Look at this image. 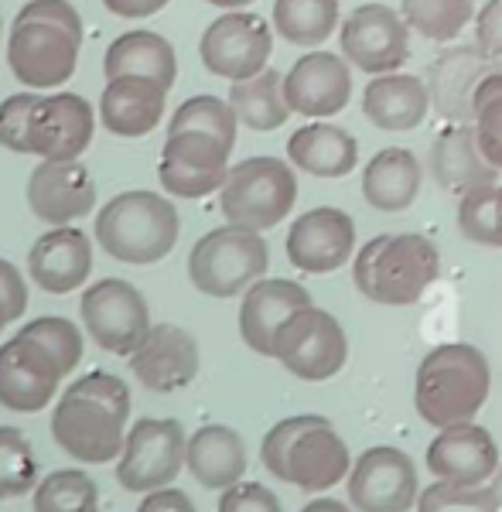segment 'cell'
<instances>
[{
	"label": "cell",
	"mask_w": 502,
	"mask_h": 512,
	"mask_svg": "<svg viewBox=\"0 0 502 512\" xmlns=\"http://www.w3.org/2000/svg\"><path fill=\"white\" fill-rule=\"evenodd\" d=\"M130 417V390L113 373H86L55 403L52 434L65 454L86 465H103L123 451Z\"/></svg>",
	"instance_id": "obj_1"
},
{
	"label": "cell",
	"mask_w": 502,
	"mask_h": 512,
	"mask_svg": "<svg viewBox=\"0 0 502 512\" xmlns=\"http://www.w3.org/2000/svg\"><path fill=\"white\" fill-rule=\"evenodd\" d=\"M96 130V113L76 93H18L0 103V147L41 161H79Z\"/></svg>",
	"instance_id": "obj_2"
},
{
	"label": "cell",
	"mask_w": 502,
	"mask_h": 512,
	"mask_svg": "<svg viewBox=\"0 0 502 512\" xmlns=\"http://www.w3.org/2000/svg\"><path fill=\"white\" fill-rule=\"evenodd\" d=\"M82 45V21L69 0H31L14 18L7 38L11 72L31 89H52L72 79Z\"/></svg>",
	"instance_id": "obj_3"
},
{
	"label": "cell",
	"mask_w": 502,
	"mask_h": 512,
	"mask_svg": "<svg viewBox=\"0 0 502 512\" xmlns=\"http://www.w3.org/2000/svg\"><path fill=\"white\" fill-rule=\"evenodd\" d=\"M492 390V369L479 345L444 342L421 359L414 379V407L431 427L475 420Z\"/></svg>",
	"instance_id": "obj_4"
},
{
	"label": "cell",
	"mask_w": 502,
	"mask_h": 512,
	"mask_svg": "<svg viewBox=\"0 0 502 512\" xmlns=\"http://www.w3.org/2000/svg\"><path fill=\"white\" fill-rule=\"evenodd\" d=\"M441 277V253L424 233H380L352 256V284L373 304L410 308Z\"/></svg>",
	"instance_id": "obj_5"
},
{
	"label": "cell",
	"mask_w": 502,
	"mask_h": 512,
	"mask_svg": "<svg viewBox=\"0 0 502 512\" xmlns=\"http://www.w3.org/2000/svg\"><path fill=\"white\" fill-rule=\"evenodd\" d=\"M267 472L304 492H325L352 472V454L328 417L301 414L274 424L263 437Z\"/></svg>",
	"instance_id": "obj_6"
},
{
	"label": "cell",
	"mask_w": 502,
	"mask_h": 512,
	"mask_svg": "<svg viewBox=\"0 0 502 512\" xmlns=\"http://www.w3.org/2000/svg\"><path fill=\"white\" fill-rule=\"evenodd\" d=\"M178 209L158 192H123L100 209L96 239L113 260L147 263L164 260L178 243Z\"/></svg>",
	"instance_id": "obj_7"
},
{
	"label": "cell",
	"mask_w": 502,
	"mask_h": 512,
	"mask_svg": "<svg viewBox=\"0 0 502 512\" xmlns=\"http://www.w3.org/2000/svg\"><path fill=\"white\" fill-rule=\"evenodd\" d=\"M298 202V178L281 158H246L229 168L219 188V209L226 222L243 229H274L291 216Z\"/></svg>",
	"instance_id": "obj_8"
},
{
	"label": "cell",
	"mask_w": 502,
	"mask_h": 512,
	"mask_svg": "<svg viewBox=\"0 0 502 512\" xmlns=\"http://www.w3.org/2000/svg\"><path fill=\"white\" fill-rule=\"evenodd\" d=\"M270 267L267 239L257 229L222 226L205 233L188 256V277L209 297H236L246 294Z\"/></svg>",
	"instance_id": "obj_9"
},
{
	"label": "cell",
	"mask_w": 502,
	"mask_h": 512,
	"mask_svg": "<svg viewBox=\"0 0 502 512\" xmlns=\"http://www.w3.org/2000/svg\"><path fill=\"white\" fill-rule=\"evenodd\" d=\"M274 359L291 376L308 379V383H325L339 376L349 359V338H345L342 321L315 304L294 311L274 338Z\"/></svg>",
	"instance_id": "obj_10"
},
{
	"label": "cell",
	"mask_w": 502,
	"mask_h": 512,
	"mask_svg": "<svg viewBox=\"0 0 502 512\" xmlns=\"http://www.w3.org/2000/svg\"><path fill=\"white\" fill-rule=\"evenodd\" d=\"M185 427L178 420L141 417L130 427L117 461V482L127 492H154L175 482L185 468Z\"/></svg>",
	"instance_id": "obj_11"
},
{
	"label": "cell",
	"mask_w": 502,
	"mask_h": 512,
	"mask_svg": "<svg viewBox=\"0 0 502 512\" xmlns=\"http://www.w3.org/2000/svg\"><path fill=\"white\" fill-rule=\"evenodd\" d=\"M339 45L345 62L366 76L400 72L410 59V24L390 4H359L342 18Z\"/></svg>",
	"instance_id": "obj_12"
},
{
	"label": "cell",
	"mask_w": 502,
	"mask_h": 512,
	"mask_svg": "<svg viewBox=\"0 0 502 512\" xmlns=\"http://www.w3.org/2000/svg\"><path fill=\"white\" fill-rule=\"evenodd\" d=\"M270 52H274V31L270 24L246 11H229L205 28L199 41L202 65L212 76L229 82L253 79L267 69Z\"/></svg>",
	"instance_id": "obj_13"
},
{
	"label": "cell",
	"mask_w": 502,
	"mask_h": 512,
	"mask_svg": "<svg viewBox=\"0 0 502 512\" xmlns=\"http://www.w3.org/2000/svg\"><path fill=\"white\" fill-rule=\"evenodd\" d=\"M82 321L96 345L113 355H134L151 332V311L134 284L106 277L82 294Z\"/></svg>",
	"instance_id": "obj_14"
},
{
	"label": "cell",
	"mask_w": 502,
	"mask_h": 512,
	"mask_svg": "<svg viewBox=\"0 0 502 512\" xmlns=\"http://www.w3.org/2000/svg\"><path fill=\"white\" fill-rule=\"evenodd\" d=\"M233 147L202 130L168 134L161 151V185L178 198H205L219 192L229 178Z\"/></svg>",
	"instance_id": "obj_15"
},
{
	"label": "cell",
	"mask_w": 502,
	"mask_h": 512,
	"mask_svg": "<svg viewBox=\"0 0 502 512\" xmlns=\"http://www.w3.org/2000/svg\"><path fill=\"white\" fill-rule=\"evenodd\" d=\"M349 499L359 512H410L417 506V468L400 448H369L349 472Z\"/></svg>",
	"instance_id": "obj_16"
},
{
	"label": "cell",
	"mask_w": 502,
	"mask_h": 512,
	"mask_svg": "<svg viewBox=\"0 0 502 512\" xmlns=\"http://www.w3.org/2000/svg\"><path fill=\"white\" fill-rule=\"evenodd\" d=\"M62 369L35 338L18 332L0 345V403L18 414H38L55 400L62 383Z\"/></svg>",
	"instance_id": "obj_17"
},
{
	"label": "cell",
	"mask_w": 502,
	"mask_h": 512,
	"mask_svg": "<svg viewBox=\"0 0 502 512\" xmlns=\"http://www.w3.org/2000/svg\"><path fill=\"white\" fill-rule=\"evenodd\" d=\"M284 96L294 113L311 120H328L342 113L352 99V72L345 55L311 48L284 72Z\"/></svg>",
	"instance_id": "obj_18"
},
{
	"label": "cell",
	"mask_w": 502,
	"mask_h": 512,
	"mask_svg": "<svg viewBox=\"0 0 502 512\" xmlns=\"http://www.w3.org/2000/svg\"><path fill=\"white\" fill-rule=\"evenodd\" d=\"M356 253V222L349 212L318 205L294 219L287 233V260L304 274H335Z\"/></svg>",
	"instance_id": "obj_19"
},
{
	"label": "cell",
	"mask_w": 502,
	"mask_h": 512,
	"mask_svg": "<svg viewBox=\"0 0 502 512\" xmlns=\"http://www.w3.org/2000/svg\"><path fill=\"white\" fill-rule=\"evenodd\" d=\"M130 373L154 393H178L199 376V342L178 325H151L137 352L130 355Z\"/></svg>",
	"instance_id": "obj_20"
},
{
	"label": "cell",
	"mask_w": 502,
	"mask_h": 512,
	"mask_svg": "<svg viewBox=\"0 0 502 512\" xmlns=\"http://www.w3.org/2000/svg\"><path fill=\"white\" fill-rule=\"evenodd\" d=\"M31 212L48 226H69L96 209V185L82 161H41L28 181Z\"/></svg>",
	"instance_id": "obj_21"
},
{
	"label": "cell",
	"mask_w": 502,
	"mask_h": 512,
	"mask_svg": "<svg viewBox=\"0 0 502 512\" xmlns=\"http://www.w3.org/2000/svg\"><path fill=\"white\" fill-rule=\"evenodd\" d=\"M427 468L441 482L482 485L499 468V444L475 420L441 427L438 437L427 448Z\"/></svg>",
	"instance_id": "obj_22"
},
{
	"label": "cell",
	"mask_w": 502,
	"mask_h": 512,
	"mask_svg": "<svg viewBox=\"0 0 502 512\" xmlns=\"http://www.w3.org/2000/svg\"><path fill=\"white\" fill-rule=\"evenodd\" d=\"M431 175L441 185V192L468 195L482 185H496L499 168L485 158L475 123H455L431 144Z\"/></svg>",
	"instance_id": "obj_23"
},
{
	"label": "cell",
	"mask_w": 502,
	"mask_h": 512,
	"mask_svg": "<svg viewBox=\"0 0 502 512\" xmlns=\"http://www.w3.org/2000/svg\"><path fill=\"white\" fill-rule=\"evenodd\" d=\"M311 294L304 291L298 280H284V277H270L257 280L250 291L243 294V308H240V335L257 355H274V338L281 332V325L294 311L308 308Z\"/></svg>",
	"instance_id": "obj_24"
},
{
	"label": "cell",
	"mask_w": 502,
	"mask_h": 512,
	"mask_svg": "<svg viewBox=\"0 0 502 512\" xmlns=\"http://www.w3.org/2000/svg\"><path fill=\"white\" fill-rule=\"evenodd\" d=\"M485 76H489V55L479 45H458L431 62L427 93H431V103L438 106L441 117L455 123H472L475 89H479Z\"/></svg>",
	"instance_id": "obj_25"
},
{
	"label": "cell",
	"mask_w": 502,
	"mask_h": 512,
	"mask_svg": "<svg viewBox=\"0 0 502 512\" xmlns=\"http://www.w3.org/2000/svg\"><path fill=\"white\" fill-rule=\"evenodd\" d=\"M427 110H431L427 82L410 76V72L373 76L369 86L362 89V117L373 123L376 130H390V134L414 130L424 123Z\"/></svg>",
	"instance_id": "obj_26"
},
{
	"label": "cell",
	"mask_w": 502,
	"mask_h": 512,
	"mask_svg": "<svg viewBox=\"0 0 502 512\" xmlns=\"http://www.w3.org/2000/svg\"><path fill=\"white\" fill-rule=\"evenodd\" d=\"M28 270L41 291H48V294L76 291V287L86 284L89 270H93V250H89L86 233L69 229V226H59V229H52V233H45L31 246Z\"/></svg>",
	"instance_id": "obj_27"
},
{
	"label": "cell",
	"mask_w": 502,
	"mask_h": 512,
	"mask_svg": "<svg viewBox=\"0 0 502 512\" xmlns=\"http://www.w3.org/2000/svg\"><path fill=\"white\" fill-rule=\"evenodd\" d=\"M164 96L168 89L144 76L110 79L100 99L103 127L117 137H147L164 117Z\"/></svg>",
	"instance_id": "obj_28"
},
{
	"label": "cell",
	"mask_w": 502,
	"mask_h": 512,
	"mask_svg": "<svg viewBox=\"0 0 502 512\" xmlns=\"http://www.w3.org/2000/svg\"><path fill=\"white\" fill-rule=\"evenodd\" d=\"M424 185V171L414 151L383 147L362 168V198L376 212H403L417 202Z\"/></svg>",
	"instance_id": "obj_29"
},
{
	"label": "cell",
	"mask_w": 502,
	"mask_h": 512,
	"mask_svg": "<svg viewBox=\"0 0 502 512\" xmlns=\"http://www.w3.org/2000/svg\"><path fill=\"white\" fill-rule=\"evenodd\" d=\"M287 158L311 178H345L359 164V144L349 130L328 120L298 127L287 140Z\"/></svg>",
	"instance_id": "obj_30"
},
{
	"label": "cell",
	"mask_w": 502,
	"mask_h": 512,
	"mask_svg": "<svg viewBox=\"0 0 502 512\" xmlns=\"http://www.w3.org/2000/svg\"><path fill=\"white\" fill-rule=\"evenodd\" d=\"M185 465L205 489H229L246 472V444L226 424H205L188 437Z\"/></svg>",
	"instance_id": "obj_31"
},
{
	"label": "cell",
	"mask_w": 502,
	"mask_h": 512,
	"mask_svg": "<svg viewBox=\"0 0 502 512\" xmlns=\"http://www.w3.org/2000/svg\"><path fill=\"white\" fill-rule=\"evenodd\" d=\"M106 79L120 76H144L161 82L164 89H171V82L178 76V59L175 48L168 45V38L154 35V31H127L110 45L106 52Z\"/></svg>",
	"instance_id": "obj_32"
},
{
	"label": "cell",
	"mask_w": 502,
	"mask_h": 512,
	"mask_svg": "<svg viewBox=\"0 0 502 512\" xmlns=\"http://www.w3.org/2000/svg\"><path fill=\"white\" fill-rule=\"evenodd\" d=\"M229 103H233V110L243 127L257 130V134H270V130L284 127L287 117L294 113L284 96V76L277 69H270V65L260 72V76L233 82Z\"/></svg>",
	"instance_id": "obj_33"
},
{
	"label": "cell",
	"mask_w": 502,
	"mask_h": 512,
	"mask_svg": "<svg viewBox=\"0 0 502 512\" xmlns=\"http://www.w3.org/2000/svg\"><path fill=\"white\" fill-rule=\"evenodd\" d=\"M274 28L287 45H325L342 28L339 0H274Z\"/></svg>",
	"instance_id": "obj_34"
},
{
	"label": "cell",
	"mask_w": 502,
	"mask_h": 512,
	"mask_svg": "<svg viewBox=\"0 0 502 512\" xmlns=\"http://www.w3.org/2000/svg\"><path fill=\"white\" fill-rule=\"evenodd\" d=\"M400 14L407 18L410 31L444 45L462 35L479 11L472 0H400Z\"/></svg>",
	"instance_id": "obj_35"
},
{
	"label": "cell",
	"mask_w": 502,
	"mask_h": 512,
	"mask_svg": "<svg viewBox=\"0 0 502 512\" xmlns=\"http://www.w3.org/2000/svg\"><path fill=\"white\" fill-rule=\"evenodd\" d=\"M458 229L479 246L502 250V185H482L458 198Z\"/></svg>",
	"instance_id": "obj_36"
},
{
	"label": "cell",
	"mask_w": 502,
	"mask_h": 512,
	"mask_svg": "<svg viewBox=\"0 0 502 512\" xmlns=\"http://www.w3.org/2000/svg\"><path fill=\"white\" fill-rule=\"evenodd\" d=\"M100 492L86 472L62 468L35 485V512H96Z\"/></svg>",
	"instance_id": "obj_37"
},
{
	"label": "cell",
	"mask_w": 502,
	"mask_h": 512,
	"mask_svg": "<svg viewBox=\"0 0 502 512\" xmlns=\"http://www.w3.org/2000/svg\"><path fill=\"white\" fill-rule=\"evenodd\" d=\"M236 127H240V117H236L233 103L219 96H192L175 110L171 117L168 134H181V130H202V134L219 137L222 144L233 147L236 144Z\"/></svg>",
	"instance_id": "obj_38"
},
{
	"label": "cell",
	"mask_w": 502,
	"mask_h": 512,
	"mask_svg": "<svg viewBox=\"0 0 502 512\" xmlns=\"http://www.w3.org/2000/svg\"><path fill=\"white\" fill-rule=\"evenodd\" d=\"M38 482V461L28 437L14 427H0V499H18Z\"/></svg>",
	"instance_id": "obj_39"
},
{
	"label": "cell",
	"mask_w": 502,
	"mask_h": 512,
	"mask_svg": "<svg viewBox=\"0 0 502 512\" xmlns=\"http://www.w3.org/2000/svg\"><path fill=\"white\" fill-rule=\"evenodd\" d=\"M417 512H502V499L492 485L434 482L417 499Z\"/></svg>",
	"instance_id": "obj_40"
},
{
	"label": "cell",
	"mask_w": 502,
	"mask_h": 512,
	"mask_svg": "<svg viewBox=\"0 0 502 512\" xmlns=\"http://www.w3.org/2000/svg\"><path fill=\"white\" fill-rule=\"evenodd\" d=\"M475 134L496 168L502 171V72H489L475 89Z\"/></svg>",
	"instance_id": "obj_41"
},
{
	"label": "cell",
	"mask_w": 502,
	"mask_h": 512,
	"mask_svg": "<svg viewBox=\"0 0 502 512\" xmlns=\"http://www.w3.org/2000/svg\"><path fill=\"white\" fill-rule=\"evenodd\" d=\"M28 338H35V342L52 355L55 362H59V369L65 376L72 373V369L82 362V335L79 328L72 325L69 318H59V315H45V318H35L28 321V325L21 328Z\"/></svg>",
	"instance_id": "obj_42"
},
{
	"label": "cell",
	"mask_w": 502,
	"mask_h": 512,
	"mask_svg": "<svg viewBox=\"0 0 502 512\" xmlns=\"http://www.w3.org/2000/svg\"><path fill=\"white\" fill-rule=\"evenodd\" d=\"M219 512H284L281 499L260 482H236L222 489Z\"/></svg>",
	"instance_id": "obj_43"
},
{
	"label": "cell",
	"mask_w": 502,
	"mask_h": 512,
	"mask_svg": "<svg viewBox=\"0 0 502 512\" xmlns=\"http://www.w3.org/2000/svg\"><path fill=\"white\" fill-rule=\"evenodd\" d=\"M475 45L489 59H502V0H489L475 14Z\"/></svg>",
	"instance_id": "obj_44"
},
{
	"label": "cell",
	"mask_w": 502,
	"mask_h": 512,
	"mask_svg": "<svg viewBox=\"0 0 502 512\" xmlns=\"http://www.w3.org/2000/svg\"><path fill=\"white\" fill-rule=\"evenodd\" d=\"M0 301H4L11 321H18L24 315V308H28V287H24L18 267L7 260H0Z\"/></svg>",
	"instance_id": "obj_45"
},
{
	"label": "cell",
	"mask_w": 502,
	"mask_h": 512,
	"mask_svg": "<svg viewBox=\"0 0 502 512\" xmlns=\"http://www.w3.org/2000/svg\"><path fill=\"white\" fill-rule=\"evenodd\" d=\"M137 512H195V506L181 489H168L164 485V489L147 492V499L137 506Z\"/></svg>",
	"instance_id": "obj_46"
},
{
	"label": "cell",
	"mask_w": 502,
	"mask_h": 512,
	"mask_svg": "<svg viewBox=\"0 0 502 512\" xmlns=\"http://www.w3.org/2000/svg\"><path fill=\"white\" fill-rule=\"evenodd\" d=\"M117 18H151L168 0H103Z\"/></svg>",
	"instance_id": "obj_47"
},
{
	"label": "cell",
	"mask_w": 502,
	"mask_h": 512,
	"mask_svg": "<svg viewBox=\"0 0 502 512\" xmlns=\"http://www.w3.org/2000/svg\"><path fill=\"white\" fill-rule=\"evenodd\" d=\"M301 512H352V509L342 506L339 499H315V502H308Z\"/></svg>",
	"instance_id": "obj_48"
},
{
	"label": "cell",
	"mask_w": 502,
	"mask_h": 512,
	"mask_svg": "<svg viewBox=\"0 0 502 512\" xmlns=\"http://www.w3.org/2000/svg\"><path fill=\"white\" fill-rule=\"evenodd\" d=\"M212 7H222V11H243V7H250L253 0H209Z\"/></svg>",
	"instance_id": "obj_49"
},
{
	"label": "cell",
	"mask_w": 502,
	"mask_h": 512,
	"mask_svg": "<svg viewBox=\"0 0 502 512\" xmlns=\"http://www.w3.org/2000/svg\"><path fill=\"white\" fill-rule=\"evenodd\" d=\"M11 325V315H7V308H4V301H0V332Z\"/></svg>",
	"instance_id": "obj_50"
}]
</instances>
